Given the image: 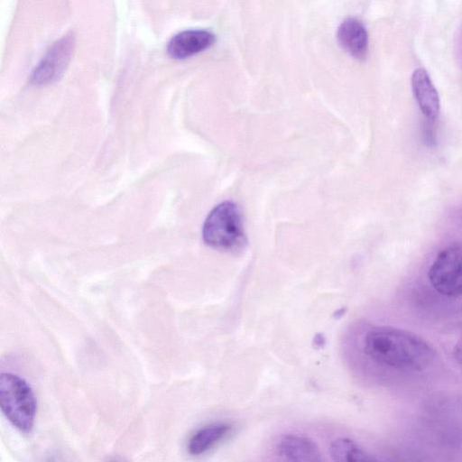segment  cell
Wrapping results in <instances>:
<instances>
[{
	"mask_svg": "<svg viewBox=\"0 0 462 462\" xmlns=\"http://www.w3.org/2000/svg\"><path fill=\"white\" fill-rule=\"evenodd\" d=\"M337 38L342 49L357 60H365L369 51V36L356 18L345 19L337 28Z\"/></svg>",
	"mask_w": 462,
	"mask_h": 462,
	"instance_id": "cell-8",
	"label": "cell"
},
{
	"mask_svg": "<svg viewBox=\"0 0 462 462\" xmlns=\"http://www.w3.org/2000/svg\"><path fill=\"white\" fill-rule=\"evenodd\" d=\"M279 456L288 461L319 462L321 453L317 444L310 439L299 435H284L276 444Z\"/></svg>",
	"mask_w": 462,
	"mask_h": 462,
	"instance_id": "cell-9",
	"label": "cell"
},
{
	"mask_svg": "<svg viewBox=\"0 0 462 462\" xmlns=\"http://www.w3.org/2000/svg\"><path fill=\"white\" fill-rule=\"evenodd\" d=\"M0 407L6 419L23 433L32 431L37 401L28 383L22 377L2 373L0 375Z\"/></svg>",
	"mask_w": 462,
	"mask_h": 462,
	"instance_id": "cell-3",
	"label": "cell"
},
{
	"mask_svg": "<svg viewBox=\"0 0 462 462\" xmlns=\"http://www.w3.org/2000/svg\"><path fill=\"white\" fill-rule=\"evenodd\" d=\"M411 85L421 114L427 121L435 122L440 111V99L428 71L423 68L415 69Z\"/></svg>",
	"mask_w": 462,
	"mask_h": 462,
	"instance_id": "cell-7",
	"label": "cell"
},
{
	"mask_svg": "<svg viewBox=\"0 0 462 462\" xmlns=\"http://www.w3.org/2000/svg\"><path fill=\"white\" fill-rule=\"evenodd\" d=\"M202 237L207 245L219 251L242 250L246 238L238 206L231 201L217 205L205 219Z\"/></svg>",
	"mask_w": 462,
	"mask_h": 462,
	"instance_id": "cell-2",
	"label": "cell"
},
{
	"mask_svg": "<svg viewBox=\"0 0 462 462\" xmlns=\"http://www.w3.org/2000/svg\"><path fill=\"white\" fill-rule=\"evenodd\" d=\"M329 453L338 462L374 461L375 457L367 453L358 443L348 438L337 439L331 442Z\"/></svg>",
	"mask_w": 462,
	"mask_h": 462,
	"instance_id": "cell-11",
	"label": "cell"
},
{
	"mask_svg": "<svg viewBox=\"0 0 462 462\" xmlns=\"http://www.w3.org/2000/svg\"><path fill=\"white\" fill-rule=\"evenodd\" d=\"M216 35L208 30L189 29L178 32L169 41L168 54L175 60H184L209 49Z\"/></svg>",
	"mask_w": 462,
	"mask_h": 462,
	"instance_id": "cell-6",
	"label": "cell"
},
{
	"mask_svg": "<svg viewBox=\"0 0 462 462\" xmlns=\"http://www.w3.org/2000/svg\"><path fill=\"white\" fill-rule=\"evenodd\" d=\"M364 352L373 362L388 368L420 371L436 358L431 345L420 336L402 328L379 326L364 337Z\"/></svg>",
	"mask_w": 462,
	"mask_h": 462,
	"instance_id": "cell-1",
	"label": "cell"
},
{
	"mask_svg": "<svg viewBox=\"0 0 462 462\" xmlns=\"http://www.w3.org/2000/svg\"><path fill=\"white\" fill-rule=\"evenodd\" d=\"M454 357L457 360V364L462 368V336L457 340L454 347Z\"/></svg>",
	"mask_w": 462,
	"mask_h": 462,
	"instance_id": "cell-12",
	"label": "cell"
},
{
	"mask_svg": "<svg viewBox=\"0 0 462 462\" xmlns=\"http://www.w3.org/2000/svg\"><path fill=\"white\" fill-rule=\"evenodd\" d=\"M429 281L439 294L457 298L462 296V247L450 245L440 251L432 262Z\"/></svg>",
	"mask_w": 462,
	"mask_h": 462,
	"instance_id": "cell-4",
	"label": "cell"
},
{
	"mask_svg": "<svg viewBox=\"0 0 462 462\" xmlns=\"http://www.w3.org/2000/svg\"><path fill=\"white\" fill-rule=\"evenodd\" d=\"M231 429V425L224 422H216L200 428L189 439L188 452L193 456L208 452L221 441Z\"/></svg>",
	"mask_w": 462,
	"mask_h": 462,
	"instance_id": "cell-10",
	"label": "cell"
},
{
	"mask_svg": "<svg viewBox=\"0 0 462 462\" xmlns=\"http://www.w3.org/2000/svg\"><path fill=\"white\" fill-rule=\"evenodd\" d=\"M75 45L76 38L71 32L57 40L32 71L31 84L45 86L59 80L71 60Z\"/></svg>",
	"mask_w": 462,
	"mask_h": 462,
	"instance_id": "cell-5",
	"label": "cell"
}]
</instances>
